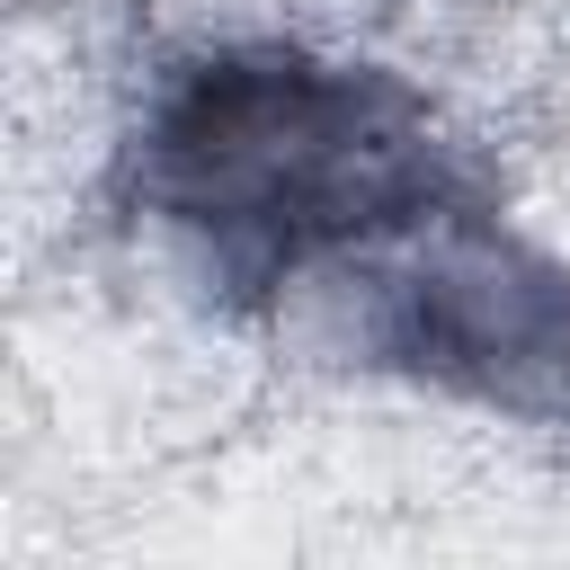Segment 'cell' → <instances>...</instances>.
<instances>
[{
	"label": "cell",
	"instance_id": "6da1fadb",
	"mask_svg": "<svg viewBox=\"0 0 570 570\" xmlns=\"http://www.w3.org/2000/svg\"><path fill=\"white\" fill-rule=\"evenodd\" d=\"M142 196L223 285H303L454 205V169L401 80L240 45L151 107Z\"/></svg>",
	"mask_w": 570,
	"mask_h": 570
},
{
	"label": "cell",
	"instance_id": "7a4b0ae2",
	"mask_svg": "<svg viewBox=\"0 0 570 570\" xmlns=\"http://www.w3.org/2000/svg\"><path fill=\"white\" fill-rule=\"evenodd\" d=\"M365 258L374 356L499 410H570V276H552L463 205H436Z\"/></svg>",
	"mask_w": 570,
	"mask_h": 570
}]
</instances>
